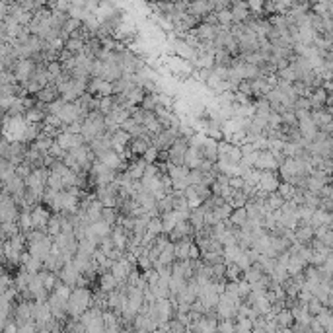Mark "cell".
Here are the masks:
<instances>
[{"label":"cell","mask_w":333,"mask_h":333,"mask_svg":"<svg viewBox=\"0 0 333 333\" xmlns=\"http://www.w3.org/2000/svg\"><path fill=\"white\" fill-rule=\"evenodd\" d=\"M158 330V322L152 320L148 314H137L135 318V332H156Z\"/></svg>","instance_id":"obj_10"},{"label":"cell","mask_w":333,"mask_h":333,"mask_svg":"<svg viewBox=\"0 0 333 333\" xmlns=\"http://www.w3.org/2000/svg\"><path fill=\"white\" fill-rule=\"evenodd\" d=\"M88 230L90 232H94L95 236H99V238H103V236H109L111 234V230H113V226L107 222V220H103V218H99V220H95V222H92L90 226H88Z\"/></svg>","instance_id":"obj_15"},{"label":"cell","mask_w":333,"mask_h":333,"mask_svg":"<svg viewBox=\"0 0 333 333\" xmlns=\"http://www.w3.org/2000/svg\"><path fill=\"white\" fill-rule=\"evenodd\" d=\"M144 109H148V111H156V107L160 105V97H158V94H150V92H146V95H144V99H143V103H141Z\"/></svg>","instance_id":"obj_28"},{"label":"cell","mask_w":333,"mask_h":333,"mask_svg":"<svg viewBox=\"0 0 333 333\" xmlns=\"http://www.w3.org/2000/svg\"><path fill=\"white\" fill-rule=\"evenodd\" d=\"M84 45H86V41L80 39V37H74V35H71V37L67 39V43H65V47L71 49L72 53H80L84 49Z\"/></svg>","instance_id":"obj_33"},{"label":"cell","mask_w":333,"mask_h":333,"mask_svg":"<svg viewBox=\"0 0 333 333\" xmlns=\"http://www.w3.org/2000/svg\"><path fill=\"white\" fill-rule=\"evenodd\" d=\"M189 328L181 322V320H177V318H171L169 320V332H187Z\"/></svg>","instance_id":"obj_39"},{"label":"cell","mask_w":333,"mask_h":333,"mask_svg":"<svg viewBox=\"0 0 333 333\" xmlns=\"http://www.w3.org/2000/svg\"><path fill=\"white\" fill-rule=\"evenodd\" d=\"M177 137H181L179 129H175V127L164 129L158 137H154V146H158L160 150H169V148H171V144L177 141Z\"/></svg>","instance_id":"obj_6"},{"label":"cell","mask_w":333,"mask_h":333,"mask_svg":"<svg viewBox=\"0 0 333 333\" xmlns=\"http://www.w3.org/2000/svg\"><path fill=\"white\" fill-rule=\"evenodd\" d=\"M248 218H250V216H248V209H246V207H236V209L232 211V214H230V222H232L234 226H238V228H242Z\"/></svg>","instance_id":"obj_19"},{"label":"cell","mask_w":333,"mask_h":333,"mask_svg":"<svg viewBox=\"0 0 333 333\" xmlns=\"http://www.w3.org/2000/svg\"><path fill=\"white\" fill-rule=\"evenodd\" d=\"M131 135L121 127V129H117L113 135H111V146H113V150H117L119 154H123L125 150H127V146H129V143H131Z\"/></svg>","instance_id":"obj_9"},{"label":"cell","mask_w":333,"mask_h":333,"mask_svg":"<svg viewBox=\"0 0 333 333\" xmlns=\"http://www.w3.org/2000/svg\"><path fill=\"white\" fill-rule=\"evenodd\" d=\"M189 12H191L193 16H197V18L205 20V18L213 12V8H211L209 0H189Z\"/></svg>","instance_id":"obj_11"},{"label":"cell","mask_w":333,"mask_h":333,"mask_svg":"<svg viewBox=\"0 0 333 333\" xmlns=\"http://www.w3.org/2000/svg\"><path fill=\"white\" fill-rule=\"evenodd\" d=\"M101 218H103V220H107L111 226H115V224H117V220H119V209H117V207H103Z\"/></svg>","instance_id":"obj_30"},{"label":"cell","mask_w":333,"mask_h":333,"mask_svg":"<svg viewBox=\"0 0 333 333\" xmlns=\"http://www.w3.org/2000/svg\"><path fill=\"white\" fill-rule=\"evenodd\" d=\"M244 253V250L236 244V246H226L224 248V261H226V265L228 263H238V259H240V255Z\"/></svg>","instance_id":"obj_23"},{"label":"cell","mask_w":333,"mask_h":333,"mask_svg":"<svg viewBox=\"0 0 333 333\" xmlns=\"http://www.w3.org/2000/svg\"><path fill=\"white\" fill-rule=\"evenodd\" d=\"M117 286H119V281H117V277H115L111 271L99 275V288H101V290L111 292V290H115Z\"/></svg>","instance_id":"obj_16"},{"label":"cell","mask_w":333,"mask_h":333,"mask_svg":"<svg viewBox=\"0 0 333 333\" xmlns=\"http://www.w3.org/2000/svg\"><path fill=\"white\" fill-rule=\"evenodd\" d=\"M218 332H236V318H220L218 320Z\"/></svg>","instance_id":"obj_35"},{"label":"cell","mask_w":333,"mask_h":333,"mask_svg":"<svg viewBox=\"0 0 333 333\" xmlns=\"http://www.w3.org/2000/svg\"><path fill=\"white\" fill-rule=\"evenodd\" d=\"M88 333H101L105 332V322H103V310L97 306H90L82 316H80Z\"/></svg>","instance_id":"obj_2"},{"label":"cell","mask_w":333,"mask_h":333,"mask_svg":"<svg viewBox=\"0 0 333 333\" xmlns=\"http://www.w3.org/2000/svg\"><path fill=\"white\" fill-rule=\"evenodd\" d=\"M51 214H53V213H49V207H47V205H43V203L35 205V207L31 209L33 228H37V230H43V232H47V222H49Z\"/></svg>","instance_id":"obj_4"},{"label":"cell","mask_w":333,"mask_h":333,"mask_svg":"<svg viewBox=\"0 0 333 333\" xmlns=\"http://www.w3.org/2000/svg\"><path fill=\"white\" fill-rule=\"evenodd\" d=\"M203 154H205V158H209L213 162H218V141L207 137L205 144H203Z\"/></svg>","instance_id":"obj_13"},{"label":"cell","mask_w":333,"mask_h":333,"mask_svg":"<svg viewBox=\"0 0 333 333\" xmlns=\"http://www.w3.org/2000/svg\"><path fill=\"white\" fill-rule=\"evenodd\" d=\"M173 244H175V257L177 259H189L193 238H181V240H177Z\"/></svg>","instance_id":"obj_17"},{"label":"cell","mask_w":333,"mask_h":333,"mask_svg":"<svg viewBox=\"0 0 333 333\" xmlns=\"http://www.w3.org/2000/svg\"><path fill=\"white\" fill-rule=\"evenodd\" d=\"M49 154L53 156V158H57V160H65L67 158V154H69V150L65 148V146H61L57 141L53 143V146L49 148Z\"/></svg>","instance_id":"obj_36"},{"label":"cell","mask_w":333,"mask_h":333,"mask_svg":"<svg viewBox=\"0 0 333 333\" xmlns=\"http://www.w3.org/2000/svg\"><path fill=\"white\" fill-rule=\"evenodd\" d=\"M189 222L195 226V230H201L205 226V209L203 207H195L189 213Z\"/></svg>","instance_id":"obj_20"},{"label":"cell","mask_w":333,"mask_h":333,"mask_svg":"<svg viewBox=\"0 0 333 333\" xmlns=\"http://www.w3.org/2000/svg\"><path fill=\"white\" fill-rule=\"evenodd\" d=\"M63 232V218H61V213H53L49 222H47V234L51 236H57Z\"/></svg>","instance_id":"obj_21"},{"label":"cell","mask_w":333,"mask_h":333,"mask_svg":"<svg viewBox=\"0 0 333 333\" xmlns=\"http://www.w3.org/2000/svg\"><path fill=\"white\" fill-rule=\"evenodd\" d=\"M22 230H20V224L18 222H2V230H0V234H2V240H8V238H12L14 234H20Z\"/></svg>","instance_id":"obj_27"},{"label":"cell","mask_w":333,"mask_h":333,"mask_svg":"<svg viewBox=\"0 0 333 333\" xmlns=\"http://www.w3.org/2000/svg\"><path fill=\"white\" fill-rule=\"evenodd\" d=\"M232 211H234V207L226 201V203H222V205H218V207L214 209V216H216L218 220H226V218H230Z\"/></svg>","instance_id":"obj_32"},{"label":"cell","mask_w":333,"mask_h":333,"mask_svg":"<svg viewBox=\"0 0 333 333\" xmlns=\"http://www.w3.org/2000/svg\"><path fill=\"white\" fill-rule=\"evenodd\" d=\"M80 115H82V109H80V105H78L76 101H67V103H65V107H63V111L59 113V117H61L67 125H71V123L78 121V119H80Z\"/></svg>","instance_id":"obj_8"},{"label":"cell","mask_w":333,"mask_h":333,"mask_svg":"<svg viewBox=\"0 0 333 333\" xmlns=\"http://www.w3.org/2000/svg\"><path fill=\"white\" fill-rule=\"evenodd\" d=\"M65 103H67V101H65L63 97H57L55 101H51V103H47V113H57V115H59V113L63 111V107H65Z\"/></svg>","instance_id":"obj_37"},{"label":"cell","mask_w":333,"mask_h":333,"mask_svg":"<svg viewBox=\"0 0 333 333\" xmlns=\"http://www.w3.org/2000/svg\"><path fill=\"white\" fill-rule=\"evenodd\" d=\"M244 279V269L238 263H228L226 265V281H240Z\"/></svg>","instance_id":"obj_24"},{"label":"cell","mask_w":333,"mask_h":333,"mask_svg":"<svg viewBox=\"0 0 333 333\" xmlns=\"http://www.w3.org/2000/svg\"><path fill=\"white\" fill-rule=\"evenodd\" d=\"M92 298H94V292L88 286H74L72 294L69 298V312H71V316H78L80 318L84 312L92 306Z\"/></svg>","instance_id":"obj_1"},{"label":"cell","mask_w":333,"mask_h":333,"mask_svg":"<svg viewBox=\"0 0 333 333\" xmlns=\"http://www.w3.org/2000/svg\"><path fill=\"white\" fill-rule=\"evenodd\" d=\"M175 259H177V257H175V244H173V242H169L166 248L162 250L160 259L154 263V267H156V265H171Z\"/></svg>","instance_id":"obj_18"},{"label":"cell","mask_w":333,"mask_h":333,"mask_svg":"<svg viewBox=\"0 0 333 333\" xmlns=\"http://www.w3.org/2000/svg\"><path fill=\"white\" fill-rule=\"evenodd\" d=\"M230 185H232V189H244V185H246L244 175H232L230 177Z\"/></svg>","instance_id":"obj_40"},{"label":"cell","mask_w":333,"mask_h":333,"mask_svg":"<svg viewBox=\"0 0 333 333\" xmlns=\"http://www.w3.org/2000/svg\"><path fill=\"white\" fill-rule=\"evenodd\" d=\"M47 187L57 189V191H63V189H65V181H63V177H61V173H57V171L51 169L49 179H47Z\"/></svg>","instance_id":"obj_31"},{"label":"cell","mask_w":333,"mask_h":333,"mask_svg":"<svg viewBox=\"0 0 333 333\" xmlns=\"http://www.w3.org/2000/svg\"><path fill=\"white\" fill-rule=\"evenodd\" d=\"M158 154H160V148L152 144V146H150V148L144 152V156H143V158H144L148 164H152V162H158Z\"/></svg>","instance_id":"obj_38"},{"label":"cell","mask_w":333,"mask_h":333,"mask_svg":"<svg viewBox=\"0 0 333 333\" xmlns=\"http://www.w3.org/2000/svg\"><path fill=\"white\" fill-rule=\"evenodd\" d=\"M37 63L33 59H20L16 61V65L12 67V72L16 74V78L20 82H27L31 76H33V71H35Z\"/></svg>","instance_id":"obj_3"},{"label":"cell","mask_w":333,"mask_h":333,"mask_svg":"<svg viewBox=\"0 0 333 333\" xmlns=\"http://www.w3.org/2000/svg\"><path fill=\"white\" fill-rule=\"evenodd\" d=\"M24 117H25V121H27V123H43V121H45V117H47V111L35 103L33 107H29V109L24 113Z\"/></svg>","instance_id":"obj_14"},{"label":"cell","mask_w":333,"mask_h":333,"mask_svg":"<svg viewBox=\"0 0 333 333\" xmlns=\"http://www.w3.org/2000/svg\"><path fill=\"white\" fill-rule=\"evenodd\" d=\"M216 20L220 25H226V27H232L234 25V14H232V8H224L220 12H216Z\"/></svg>","instance_id":"obj_25"},{"label":"cell","mask_w":333,"mask_h":333,"mask_svg":"<svg viewBox=\"0 0 333 333\" xmlns=\"http://www.w3.org/2000/svg\"><path fill=\"white\" fill-rule=\"evenodd\" d=\"M88 92L94 94V95H113L115 88H113V82H109V80L92 76L90 82H88Z\"/></svg>","instance_id":"obj_5"},{"label":"cell","mask_w":333,"mask_h":333,"mask_svg":"<svg viewBox=\"0 0 333 333\" xmlns=\"http://www.w3.org/2000/svg\"><path fill=\"white\" fill-rule=\"evenodd\" d=\"M16 173V166L8 160V158H2L0 160V177H2V183L10 181V177Z\"/></svg>","instance_id":"obj_22"},{"label":"cell","mask_w":333,"mask_h":333,"mask_svg":"<svg viewBox=\"0 0 333 333\" xmlns=\"http://www.w3.org/2000/svg\"><path fill=\"white\" fill-rule=\"evenodd\" d=\"M164 232V224H162V216H152L150 218V222H148V230H146V234H150V236H158V234H162Z\"/></svg>","instance_id":"obj_26"},{"label":"cell","mask_w":333,"mask_h":333,"mask_svg":"<svg viewBox=\"0 0 333 333\" xmlns=\"http://www.w3.org/2000/svg\"><path fill=\"white\" fill-rule=\"evenodd\" d=\"M195 234H197V230H195V226L189 222V218L187 220H179L177 224H175V228L169 232V240L171 242H177V240H181V238H193L195 240Z\"/></svg>","instance_id":"obj_7"},{"label":"cell","mask_w":333,"mask_h":333,"mask_svg":"<svg viewBox=\"0 0 333 333\" xmlns=\"http://www.w3.org/2000/svg\"><path fill=\"white\" fill-rule=\"evenodd\" d=\"M35 97L37 99H41V101H45V103H51V101H55L57 97H61V92H59V88H57V84H49V86H45V88H41L37 94H35Z\"/></svg>","instance_id":"obj_12"},{"label":"cell","mask_w":333,"mask_h":333,"mask_svg":"<svg viewBox=\"0 0 333 333\" xmlns=\"http://www.w3.org/2000/svg\"><path fill=\"white\" fill-rule=\"evenodd\" d=\"M236 332H253V320L246 316H236Z\"/></svg>","instance_id":"obj_34"},{"label":"cell","mask_w":333,"mask_h":333,"mask_svg":"<svg viewBox=\"0 0 333 333\" xmlns=\"http://www.w3.org/2000/svg\"><path fill=\"white\" fill-rule=\"evenodd\" d=\"M117 103H115V94L113 95H101V101H99V111L103 113V115H109L111 111H113V107H115Z\"/></svg>","instance_id":"obj_29"}]
</instances>
